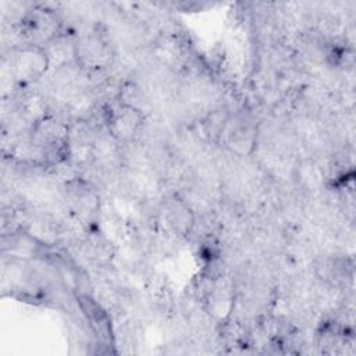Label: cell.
Returning <instances> with one entry per match:
<instances>
[{
  "label": "cell",
  "instance_id": "obj_1",
  "mask_svg": "<svg viewBox=\"0 0 356 356\" xmlns=\"http://www.w3.org/2000/svg\"><path fill=\"white\" fill-rule=\"evenodd\" d=\"M49 63L44 49L33 44H26L14 50L11 57L13 74L18 81L36 79L46 71Z\"/></svg>",
  "mask_w": 356,
  "mask_h": 356
},
{
  "label": "cell",
  "instance_id": "obj_2",
  "mask_svg": "<svg viewBox=\"0 0 356 356\" xmlns=\"http://www.w3.org/2000/svg\"><path fill=\"white\" fill-rule=\"evenodd\" d=\"M57 19L49 10H31L22 21V32L33 46L42 47L57 38Z\"/></svg>",
  "mask_w": 356,
  "mask_h": 356
}]
</instances>
